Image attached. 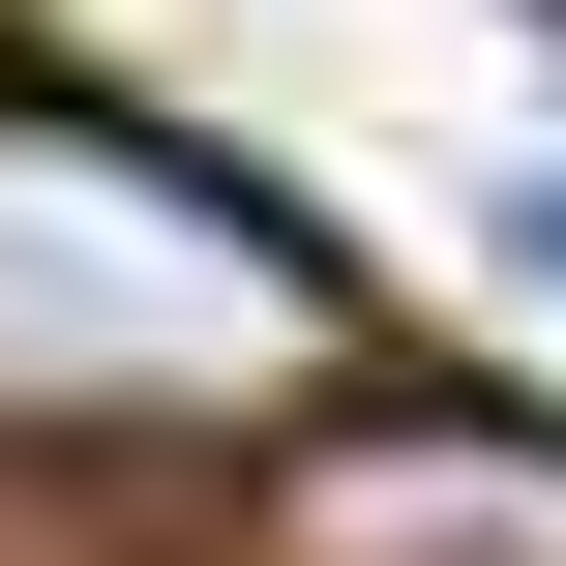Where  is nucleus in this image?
I'll return each mask as SVG.
<instances>
[{
  "label": "nucleus",
  "instance_id": "nucleus-3",
  "mask_svg": "<svg viewBox=\"0 0 566 566\" xmlns=\"http://www.w3.org/2000/svg\"><path fill=\"white\" fill-rule=\"evenodd\" d=\"M507 298H537V328H566V179H507Z\"/></svg>",
  "mask_w": 566,
  "mask_h": 566
},
{
  "label": "nucleus",
  "instance_id": "nucleus-2",
  "mask_svg": "<svg viewBox=\"0 0 566 566\" xmlns=\"http://www.w3.org/2000/svg\"><path fill=\"white\" fill-rule=\"evenodd\" d=\"M298 566H566V418H507V388L298 418Z\"/></svg>",
  "mask_w": 566,
  "mask_h": 566
},
{
  "label": "nucleus",
  "instance_id": "nucleus-1",
  "mask_svg": "<svg viewBox=\"0 0 566 566\" xmlns=\"http://www.w3.org/2000/svg\"><path fill=\"white\" fill-rule=\"evenodd\" d=\"M358 418V269L179 119L0 90V448H298Z\"/></svg>",
  "mask_w": 566,
  "mask_h": 566
}]
</instances>
